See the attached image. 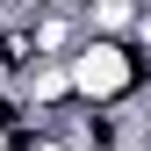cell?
Listing matches in <instances>:
<instances>
[{
    "mask_svg": "<svg viewBox=\"0 0 151 151\" xmlns=\"http://www.w3.org/2000/svg\"><path fill=\"white\" fill-rule=\"evenodd\" d=\"M86 36H101V43H129V29H137V0H93L79 7Z\"/></svg>",
    "mask_w": 151,
    "mask_h": 151,
    "instance_id": "cell-3",
    "label": "cell"
},
{
    "mask_svg": "<svg viewBox=\"0 0 151 151\" xmlns=\"http://www.w3.org/2000/svg\"><path fill=\"white\" fill-rule=\"evenodd\" d=\"M144 86H151V65L129 43L86 36V43L72 50V101H79V108H122L129 93H144Z\"/></svg>",
    "mask_w": 151,
    "mask_h": 151,
    "instance_id": "cell-1",
    "label": "cell"
},
{
    "mask_svg": "<svg viewBox=\"0 0 151 151\" xmlns=\"http://www.w3.org/2000/svg\"><path fill=\"white\" fill-rule=\"evenodd\" d=\"M14 14H22V29H29L36 65H72V50L86 43V22H79L72 0H36V7H14Z\"/></svg>",
    "mask_w": 151,
    "mask_h": 151,
    "instance_id": "cell-2",
    "label": "cell"
}]
</instances>
